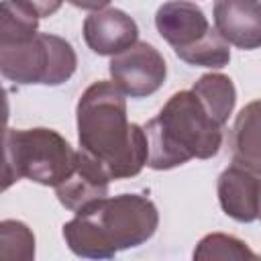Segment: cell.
<instances>
[{
  "instance_id": "1",
  "label": "cell",
  "mask_w": 261,
  "mask_h": 261,
  "mask_svg": "<svg viewBox=\"0 0 261 261\" xmlns=\"http://www.w3.org/2000/svg\"><path fill=\"white\" fill-rule=\"evenodd\" d=\"M80 151L96 161L110 179L135 177L147 165L143 126L128 122L126 100L114 82H94L75 106Z\"/></svg>"
},
{
  "instance_id": "2",
  "label": "cell",
  "mask_w": 261,
  "mask_h": 261,
  "mask_svg": "<svg viewBox=\"0 0 261 261\" xmlns=\"http://www.w3.org/2000/svg\"><path fill=\"white\" fill-rule=\"evenodd\" d=\"M159 226L157 206L143 194L102 198L63 224L69 251L84 259H112L118 251L145 245Z\"/></svg>"
},
{
  "instance_id": "3",
  "label": "cell",
  "mask_w": 261,
  "mask_h": 261,
  "mask_svg": "<svg viewBox=\"0 0 261 261\" xmlns=\"http://www.w3.org/2000/svg\"><path fill=\"white\" fill-rule=\"evenodd\" d=\"M147 165L165 171L190 159H210L220 151L222 126L212 120L192 90L175 92L145 126Z\"/></svg>"
},
{
  "instance_id": "4",
  "label": "cell",
  "mask_w": 261,
  "mask_h": 261,
  "mask_svg": "<svg viewBox=\"0 0 261 261\" xmlns=\"http://www.w3.org/2000/svg\"><path fill=\"white\" fill-rule=\"evenodd\" d=\"M155 27L173 53L190 65L220 69L230 61L228 43L194 2L169 0L161 4L155 12Z\"/></svg>"
},
{
  "instance_id": "5",
  "label": "cell",
  "mask_w": 261,
  "mask_h": 261,
  "mask_svg": "<svg viewBox=\"0 0 261 261\" xmlns=\"http://www.w3.org/2000/svg\"><path fill=\"white\" fill-rule=\"evenodd\" d=\"M77 67V55L69 41L51 33L0 45V75L18 86H61Z\"/></svg>"
},
{
  "instance_id": "6",
  "label": "cell",
  "mask_w": 261,
  "mask_h": 261,
  "mask_svg": "<svg viewBox=\"0 0 261 261\" xmlns=\"http://www.w3.org/2000/svg\"><path fill=\"white\" fill-rule=\"evenodd\" d=\"M6 149L18 177L55 188L73 167L77 151L53 128H4Z\"/></svg>"
},
{
  "instance_id": "7",
  "label": "cell",
  "mask_w": 261,
  "mask_h": 261,
  "mask_svg": "<svg viewBox=\"0 0 261 261\" xmlns=\"http://www.w3.org/2000/svg\"><path fill=\"white\" fill-rule=\"evenodd\" d=\"M108 71L122 94L130 98H147L163 86L167 63L153 45L135 41L124 51L112 55Z\"/></svg>"
},
{
  "instance_id": "8",
  "label": "cell",
  "mask_w": 261,
  "mask_h": 261,
  "mask_svg": "<svg viewBox=\"0 0 261 261\" xmlns=\"http://www.w3.org/2000/svg\"><path fill=\"white\" fill-rule=\"evenodd\" d=\"M214 29L228 43L243 51L261 45L259 0H214Z\"/></svg>"
},
{
  "instance_id": "9",
  "label": "cell",
  "mask_w": 261,
  "mask_h": 261,
  "mask_svg": "<svg viewBox=\"0 0 261 261\" xmlns=\"http://www.w3.org/2000/svg\"><path fill=\"white\" fill-rule=\"evenodd\" d=\"M216 192L222 212L232 220L255 222L259 218V171L232 163L218 175Z\"/></svg>"
},
{
  "instance_id": "10",
  "label": "cell",
  "mask_w": 261,
  "mask_h": 261,
  "mask_svg": "<svg viewBox=\"0 0 261 261\" xmlns=\"http://www.w3.org/2000/svg\"><path fill=\"white\" fill-rule=\"evenodd\" d=\"M110 177L86 153L77 151L71 171L55 186L57 200L71 212H80L90 204L108 196Z\"/></svg>"
},
{
  "instance_id": "11",
  "label": "cell",
  "mask_w": 261,
  "mask_h": 261,
  "mask_svg": "<svg viewBox=\"0 0 261 261\" xmlns=\"http://www.w3.org/2000/svg\"><path fill=\"white\" fill-rule=\"evenodd\" d=\"M139 37L137 22L120 8L94 10L84 20V41L96 55H116Z\"/></svg>"
},
{
  "instance_id": "12",
  "label": "cell",
  "mask_w": 261,
  "mask_h": 261,
  "mask_svg": "<svg viewBox=\"0 0 261 261\" xmlns=\"http://www.w3.org/2000/svg\"><path fill=\"white\" fill-rule=\"evenodd\" d=\"M194 96L200 100L204 110L212 116L214 122L224 126L228 122V116L234 110L237 102V90L228 75L224 73H204L194 86Z\"/></svg>"
},
{
  "instance_id": "13",
  "label": "cell",
  "mask_w": 261,
  "mask_h": 261,
  "mask_svg": "<svg viewBox=\"0 0 261 261\" xmlns=\"http://www.w3.org/2000/svg\"><path fill=\"white\" fill-rule=\"evenodd\" d=\"M230 151L232 163L245 165L249 169L259 171V102H251L245 106L232 126L230 133Z\"/></svg>"
},
{
  "instance_id": "14",
  "label": "cell",
  "mask_w": 261,
  "mask_h": 261,
  "mask_svg": "<svg viewBox=\"0 0 261 261\" xmlns=\"http://www.w3.org/2000/svg\"><path fill=\"white\" fill-rule=\"evenodd\" d=\"M39 33V18L14 0L0 2V45L33 39Z\"/></svg>"
},
{
  "instance_id": "15",
  "label": "cell",
  "mask_w": 261,
  "mask_h": 261,
  "mask_svg": "<svg viewBox=\"0 0 261 261\" xmlns=\"http://www.w3.org/2000/svg\"><path fill=\"white\" fill-rule=\"evenodd\" d=\"M35 259V234L20 220H0V261Z\"/></svg>"
},
{
  "instance_id": "16",
  "label": "cell",
  "mask_w": 261,
  "mask_h": 261,
  "mask_svg": "<svg viewBox=\"0 0 261 261\" xmlns=\"http://www.w3.org/2000/svg\"><path fill=\"white\" fill-rule=\"evenodd\" d=\"M194 259H198V261H210V259L241 261V259H257V253L251 251L245 241H241L232 234L210 232L194 249Z\"/></svg>"
},
{
  "instance_id": "17",
  "label": "cell",
  "mask_w": 261,
  "mask_h": 261,
  "mask_svg": "<svg viewBox=\"0 0 261 261\" xmlns=\"http://www.w3.org/2000/svg\"><path fill=\"white\" fill-rule=\"evenodd\" d=\"M18 173L10 161L8 149H6V139H4V130L0 133V194L6 192L10 186H14L18 181Z\"/></svg>"
},
{
  "instance_id": "18",
  "label": "cell",
  "mask_w": 261,
  "mask_h": 261,
  "mask_svg": "<svg viewBox=\"0 0 261 261\" xmlns=\"http://www.w3.org/2000/svg\"><path fill=\"white\" fill-rule=\"evenodd\" d=\"M14 2H18L20 6H24L37 18H45V16L55 14L61 8V4H63V0H14Z\"/></svg>"
},
{
  "instance_id": "19",
  "label": "cell",
  "mask_w": 261,
  "mask_h": 261,
  "mask_svg": "<svg viewBox=\"0 0 261 261\" xmlns=\"http://www.w3.org/2000/svg\"><path fill=\"white\" fill-rule=\"evenodd\" d=\"M10 118V104H8V92L4 90V86L0 84V133L6 128Z\"/></svg>"
},
{
  "instance_id": "20",
  "label": "cell",
  "mask_w": 261,
  "mask_h": 261,
  "mask_svg": "<svg viewBox=\"0 0 261 261\" xmlns=\"http://www.w3.org/2000/svg\"><path fill=\"white\" fill-rule=\"evenodd\" d=\"M71 6L75 8H82V10H102L110 4V0H67Z\"/></svg>"
}]
</instances>
